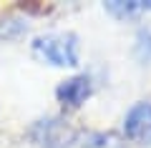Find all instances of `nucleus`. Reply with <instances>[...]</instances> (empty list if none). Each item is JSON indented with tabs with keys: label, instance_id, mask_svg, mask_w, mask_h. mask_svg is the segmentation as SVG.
<instances>
[{
	"label": "nucleus",
	"instance_id": "nucleus-4",
	"mask_svg": "<svg viewBox=\"0 0 151 148\" xmlns=\"http://www.w3.org/2000/svg\"><path fill=\"white\" fill-rule=\"evenodd\" d=\"M93 95V78L91 73H76L70 78L60 80L55 88V101L63 108H81L83 103Z\"/></svg>",
	"mask_w": 151,
	"mask_h": 148
},
{
	"label": "nucleus",
	"instance_id": "nucleus-6",
	"mask_svg": "<svg viewBox=\"0 0 151 148\" xmlns=\"http://www.w3.org/2000/svg\"><path fill=\"white\" fill-rule=\"evenodd\" d=\"M106 10L111 13V15L121 18V20H134L139 13H144V5L141 3H136V0H113V3H106Z\"/></svg>",
	"mask_w": 151,
	"mask_h": 148
},
{
	"label": "nucleus",
	"instance_id": "nucleus-2",
	"mask_svg": "<svg viewBox=\"0 0 151 148\" xmlns=\"http://www.w3.org/2000/svg\"><path fill=\"white\" fill-rule=\"evenodd\" d=\"M81 133L63 116H43L33 121L25 131V138L38 148H70L78 143Z\"/></svg>",
	"mask_w": 151,
	"mask_h": 148
},
{
	"label": "nucleus",
	"instance_id": "nucleus-3",
	"mask_svg": "<svg viewBox=\"0 0 151 148\" xmlns=\"http://www.w3.org/2000/svg\"><path fill=\"white\" fill-rule=\"evenodd\" d=\"M124 136L131 143L151 146V101H139L124 116Z\"/></svg>",
	"mask_w": 151,
	"mask_h": 148
},
{
	"label": "nucleus",
	"instance_id": "nucleus-7",
	"mask_svg": "<svg viewBox=\"0 0 151 148\" xmlns=\"http://www.w3.org/2000/svg\"><path fill=\"white\" fill-rule=\"evenodd\" d=\"M134 53L141 63H151V25L139 28L136 43H134Z\"/></svg>",
	"mask_w": 151,
	"mask_h": 148
},
{
	"label": "nucleus",
	"instance_id": "nucleus-1",
	"mask_svg": "<svg viewBox=\"0 0 151 148\" xmlns=\"http://www.w3.org/2000/svg\"><path fill=\"white\" fill-rule=\"evenodd\" d=\"M30 53L53 68H76L81 63V43L76 33H40L33 38Z\"/></svg>",
	"mask_w": 151,
	"mask_h": 148
},
{
	"label": "nucleus",
	"instance_id": "nucleus-5",
	"mask_svg": "<svg viewBox=\"0 0 151 148\" xmlns=\"http://www.w3.org/2000/svg\"><path fill=\"white\" fill-rule=\"evenodd\" d=\"M28 20L20 15H5L0 18V40H20L23 35L28 33Z\"/></svg>",
	"mask_w": 151,
	"mask_h": 148
}]
</instances>
